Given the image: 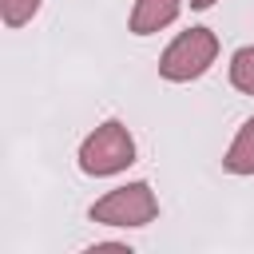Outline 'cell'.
Masks as SVG:
<instances>
[{
	"label": "cell",
	"instance_id": "cell-3",
	"mask_svg": "<svg viewBox=\"0 0 254 254\" xmlns=\"http://www.w3.org/2000/svg\"><path fill=\"white\" fill-rule=\"evenodd\" d=\"M87 218L99 222V226L135 230V226H147V222L159 218V198H155V190L147 183H123V187L107 190L103 198H95Z\"/></svg>",
	"mask_w": 254,
	"mask_h": 254
},
{
	"label": "cell",
	"instance_id": "cell-8",
	"mask_svg": "<svg viewBox=\"0 0 254 254\" xmlns=\"http://www.w3.org/2000/svg\"><path fill=\"white\" fill-rule=\"evenodd\" d=\"M218 0H190V8H198V12H206V8H214Z\"/></svg>",
	"mask_w": 254,
	"mask_h": 254
},
{
	"label": "cell",
	"instance_id": "cell-7",
	"mask_svg": "<svg viewBox=\"0 0 254 254\" xmlns=\"http://www.w3.org/2000/svg\"><path fill=\"white\" fill-rule=\"evenodd\" d=\"M40 4H44V0H0V16H4L8 28H24V24L40 12Z\"/></svg>",
	"mask_w": 254,
	"mask_h": 254
},
{
	"label": "cell",
	"instance_id": "cell-4",
	"mask_svg": "<svg viewBox=\"0 0 254 254\" xmlns=\"http://www.w3.org/2000/svg\"><path fill=\"white\" fill-rule=\"evenodd\" d=\"M179 12H183V0H135L127 24H131L135 36H155V32H163L167 24H175Z\"/></svg>",
	"mask_w": 254,
	"mask_h": 254
},
{
	"label": "cell",
	"instance_id": "cell-6",
	"mask_svg": "<svg viewBox=\"0 0 254 254\" xmlns=\"http://www.w3.org/2000/svg\"><path fill=\"white\" fill-rule=\"evenodd\" d=\"M230 83L242 95H254V44H246L230 56Z\"/></svg>",
	"mask_w": 254,
	"mask_h": 254
},
{
	"label": "cell",
	"instance_id": "cell-2",
	"mask_svg": "<svg viewBox=\"0 0 254 254\" xmlns=\"http://www.w3.org/2000/svg\"><path fill=\"white\" fill-rule=\"evenodd\" d=\"M131 163H135V139H131V131H127L119 119L99 123V127L79 143V171H83V175L107 179V175L127 171Z\"/></svg>",
	"mask_w": 254,
	"mask_h": 254
},
{
	"label": "cell",
	"instance_id": "cell-1",
	"mask_svg": "<svg viewBox=\"0 0 254 254\" xmlns=\"http://www.w3.org/2000/svg\"><path fill=\"white\" fill-rule=\"evenodd\" d=\"M214 60H218V36L210 28H187L159 56V75L171 83H190V79L206 75Z\"/></svg>",
	"mask_w": 254,
	"mask_h": 254
},
{
	"label": "cell",
	"instance_id": "cell-5",
	"mask_svg": "<svg viewBox=\"0 0 254 254\" xmlns=\"http://www.w3.org/2000/svg\"><path fill=\"white\" fill-rule=\"evenodd\" d=\"M222 167L230 175H254V115L238 127V135L230 139L226 155H222Z\"/></svg>",
	"mask_w": 254,
	"mask_h": 254
}]
</instances>
